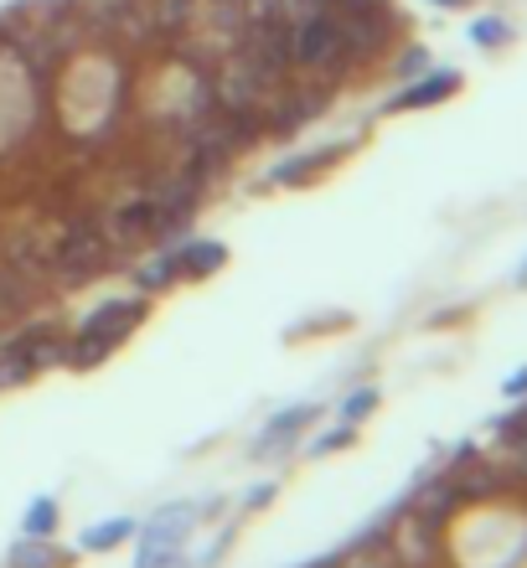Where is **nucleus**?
Returning a JSON list of instances; mask_svg holds the SVG:
<instances>
[{"label": "nucleus", "mask_w": 527, "mask_h": 568, "mask_svg": "<svg viewBox=\"0 0 527 568\" xmlns=\"http://www.w3.org/2000/svg\"><path fill=\"white\" fill-rule=\"evenodd\" d=\"M196 527V507L176 501V507H161L151 523L140 527V558L135 568H186L181 564V542Z\"/></svg>", "instance_id": "obj_2"}, {"label": "nucleus", "mask_w": 527, "mask_h": 568, "mask_svg": "<svg viewBox=\"0 0 527 568\" xmlns=\"http://www.w3.org/2000/svg\"><path fill=\"white\" fill-rule=\"evenodd\" d=\"M455 93H460V73H455V68H429V73L408 78L404 93H393V99H388V114L435 109V104H445V99H455Z\"/></svg>", "instance_id": "obj_4"}, {"label": "nucleus", "mask_w": 527, "mask_h": 568, "mask_svg": "<svg viewBox=\"0 0 527 568\" xmlns=\"http://www.w3.org/2000/svg\"><path fill=\"white\" fill-rule=\"evenodd\" d=\"M393 73H398V78L429 73V52H424V47H404V52H398V62H393Z\"/></svg>", "instance_id": "obj_17"}, {"label": "nucleus", "mask_w": 527, "mask_h": 568, "mask_svg": "<svg viewBox=\"0 0 527 568\" xmlns=\"http://www.w3.org/2000/svg\"><path fill=\"white\" fill-rule=\"evenodd\" d=\"M347 31H342V16L332 6H316V11L295 16V68L316 78H332L347 68Z\"/></svg>", "instance_id": "obj_1"}, {"label": "nucleus", "mask_w": 527, "mask_h": 568, "mask_svg": "<svg viewBox=\"0 0 527 568\" xmlns=\"http://www.w3.org/2000/svg\"><path fill=\"white\" fill-rule=\"evenodd\" d=\"M176 264H181V280H207L227 264V248L217 239H192L176 248Z\"/></svg>", "instance_id": "obj_7"}, {"label": "nucleus", "mask_w": 527, "mask_h": 568, "mask_svg": "<svg viewBox=\"0 0 527 568\" xmlns=\"http://www.w3.org/2000/svg\"><path fill=\"white\" fill-rule=\"evenodd\" d=\"M274 501V480H264V486H254V491L243 496V511H259V507H270Z\"/></svg>", "instance_id": "obj_18"}, {"label": "nucleus", "mask_w": 527, "mask_h": 568, "mask_svg": "<svg viewBox=\"0 0 527 568\" xmlns=\"http://www.w3.org/2000/svg\"><path fill=\"white\" fill-rule=\"evenodd\" d=\"M513 284H517V290H527V258H523V270L513 274Z\"/></svg>", "instance_id": "obj_21"}, {"label": "nucleus", "mask_w": 527, "mask_h": 568, "mask_svg": "<svg viewBox=\"0 0 527 568\" xmlns=\"http://www.w3.org/2000/svg\"><path fill=\"white\" fill-rule=\"evenodd\" d=\"M21 532H27V538H52V532H58V501H52V496H37L27 507V517H21Z\"/></svg>", "instance_id": "obj_12"}, {"label": "nucleus", "mask_w": 527, "mask_h": 568, "mask_svg": "<svg viewBox=\"0 0 527 568\" xmlns=\"http://www.w3.org/2000/svg\"><path fill=\"white\" fill-rule=\"evenodd\" d=\"M311 419H316V404H295V408H285V414H274V419L264 424V434L249 445V455H254V460H274V455L295 449V439H301V429Z\"/></svg>", "instance_id": "obj_5"}, {"label": "nucleus", "mask_w": 527, "mask_h": 568, "mask_svg": "<svg viewBox=\"0 0 527 568\" xmlns=\"http://www.w3.org/2000/svg\"><path fill=\"white\" fill-rule=\"evenodd\" d=\"M140 532L135 517H109V523H93L83 527V538H78V548L83 554H109V548H124V542Z\"/></svg>", "instance_id": "obj_8"}, {"label": "nucleus", "mask_w": 527, "mask_h": 568, "mask_svg": "<svg viewBox=\"0 0 527 568\" xmlns=\"http://www.w3.org/2000/svg\"><path fill=\"white\" fill-rule=\"evenodd\" d=\"M347 445H357V424H336V429H326L311 445V455H332V449H347Z\"/></svg>", "instance_id": "obj_16"}, {"label": "nucleus", "mask_w": 527, "mask_h": 568, "mask_svg": "<svg viewBox=\"0 0 527 568\" xmlns=\"http://www.w3.org/2000/svg\"><path fill=\"white\" fill-rule=\"evenodd\" d=\"M6 568H68V558L52 548V538H21L6 558Z\"/></svg>", "instance_id": "obj_9"}, {"label": "nucleus", "mask_w": 527, "mask_h": 568, "mask_svg": "<svg viewBox=\"0 0 527 568\" xmlns=\"http://www.w3.org/2000/svg\"><path fill=\"white\" fill-rule=\"evenodd\" d=\"M377 408V388H352L347 398H342V424H357V419H367Z\"/></svg>", "instance_id": "obj_15"}, {"label": "nucleus", "mask_w": 527, "mask_h": 568, "mask_svg": "<svg viewBox=\"0 0 527 568\" xmlns=\"http://www.w3.org/2000/svg\"><path fill=\"white\" fill-rule=\"evenodd\" d=\"M326 161H332V150H311V155L280 161V165L270 171V181H274V186H301V181H305V176H316V171H321Z\"/></svg>", "instance_id": "obj_10"}, {"label": "nucleus", "mask_w": 527, "mask_h": 568, "mask_svg": "<svg viewBox=\"0 0 527 568\" xmlns=\"http://www.w3.org/2000/svg\"><path fill=\"white\" fill-rule=\"evenodd\" d=\"M140 321H145V305H140V300H109V305H99V311L83 321V331L99 336V342H109V346H120Z\"/></svg>", "instance_id": "obj_6"}, {"label": "nucleus", "mask_w": 527, "mask_h": 568, "mask_svg": "<svg viewBox=\"0 0 527 568\" xmlns=\"http://www.w3.org/2000/svg\"><path fill=\"white\" fill-rule=\"evenodd\" d=\"M342 564H347V568H404L398 558H393L388 538H383V542H352V558L342 554Z\"/></svg>", "instance_id": "obj_13"}, {"label": "nucleus", "mask_w": 527, "mask_h": 568, "mask_svg": "<svg viewBox=\"0 0 527 568\" xmlns=\"http://www.w3.org/2000/svg\"><path fill=\"white\" fill-rule=\"evenodd\" d=\"M104 258H109V233H99V227H73L58 254V270H62V280H93V274L104 270Z\"/></svg>", "instance_id": "obj_3"}, {"label": "nucleus", "mask_w": 527, "mask_h": 568, "mask_svg": "<svg viewBox=\"0 0 527 568\" xmlns=\"http://www.w3.org/2000/svg\"><path fill=\"white\" fill-rule=\"evenodd\" d=\"M513 37L517 31L507 16H476V21H470V42L482 47V52H497V47H507Z\"/></svg>", "instance_id": "obj_11"}, {"label": "nucleus", "mask_w": 527, "mask_h": 568, "mask_svg": "<svg viewBox=\"0 0 527 568\" xmlns=\"http://www.w3.org/2000/svg\"><path fill=\"white\" fill-rule=\"evenodd\" d=\"M501 398H513V404L517 398H527V367H517V373L501 383Z\"/></svg>", "instance_id": "obj_19"}, {"label": "nucleus", "mask_w": 527, "mask_h": 568, "mask_svg": "<svg viewBox=\"0 0 527 568\" xmlns=\"http://www.w3.org/2000/svg\"><path fill=\"white\" fill-rule=\"evenodd\" d=\"M435 11H460V6H470V0H429Z\"/></svg>", "instance_id": "obj_20"}, {"label": "nucleus", "mask_w": 527, "mask_h": 568, "mask_svg": "<svg viewBox=\"0 0 527 568\" xmlns=\"http://www.w3.org/2000/svg\"><path fill=\"white\" fill-rule=\"evenodd\" d=\"M135 280H140V290H171V284L181 280L176 248H171V254H161V258H155V264H145V270H140Z\"/></svg>", "instance_id": "obj_14"}]
</instances>
